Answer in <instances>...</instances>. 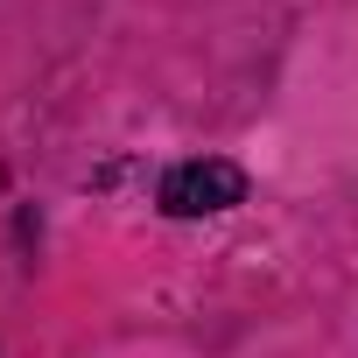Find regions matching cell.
Instances as JSON below:
<instances>
[{
	"label": "cell",
	"mask_w": 358,
	"mask_h": 358,
	"mask_svg": "<svg viewBox=\"0 0 358 358\" xmlns=\"http://www.w3.org/2000/svg\"><path fill=\"white\" fill-rule=\"evenodd\" d=\"M232 204H246V169L225 162V155L176 162L162 176V211L169 218H211V211H232Z\"/></svg>",
	"instance_id": "6da1fadb"
}]
</instances>
